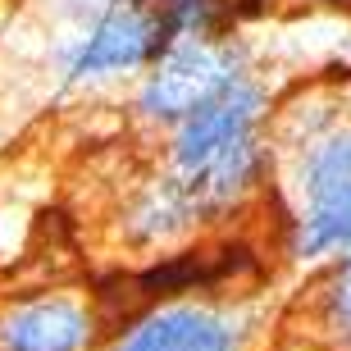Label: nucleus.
<instances>
[{
    "label": "nucleus",
    "mask_w": 351,
    "mask_h": 351,
    "mask_svg": "<svg viewBox=\"0 0 351 351\" xmlns=\"http://www.w3.org/2000/svg\"><path fill=\"white\" fill-rule=\"evenodd\" d=\"M269 101L256 78H237L169 128V178L210 223L233 219L269 178Z\"/></svg>",
    "instance_id": "nucleus-1"
},
{
    "label": "nucleus",
    "mask_w": 351,
    "mask_h": 351,
    "mask_svg": "<svg viewBox=\"0 0 351 351\" xmlns=\"http://www.w3.org/2000/svg\"><path fill=\"white\" fill-rule=\"evenodd\" d=\"M278 324L265 292H187L132 311L101 351H269Z\"/></svg>",
    "instance_id": "nucleus-2"
},
{
    "label": "nucleus",
    "mask_w": 351,
    "mask_h": 351,
    "mask_svg": "<svg viewBox=\"0 0 351 351\" xmlns=\"http://www.w3.org/2000/svg\"><path fill=\"white\" fill-rule=\"evenodd\" d=\"M287 251L306 265L351 251V119L297 132L287 165Z\"/></svg>",
    "instance_id": "nucleus-3"
},
{
    "label": "nucleus",
    "mask_w": 351,
    "mask_h": 351,
    "mask_svg": "<svg viewBox=\"0 0 351 351\" xmlns=\"http://www.w3.org/2000/svg\"><path fill=\"white\" fill-rule=\"evenodd\" d=\"M237 78H247V55L233 37H182L165 46L156 64L142 73L137 114L146 123L173 128L178 119H187L196 105H206Z\"/></svg>",
    "instance_id": "nucleus-4"
},
{
    "label": "nucleus",
    "mask_w": 351,
    "mask_h": 351,
    "mask_svg": "<svg viewBox=\"0 0 351 351\" xmlns=\"http://www.w3.org/2000/svg\"><path fill=\"white\" fill-rule=\"evenodd\" d=\"M173 41L165 0H119L105 14L73 27L64 46L69 78H119V73H146L156 55Z\"/></svg>",
    "instance_id": "nucleus-5"
},
{
    "label": "nucleus",
    "mask_w": 351,
    "mask_h": 351,
    "mask_svg": "<svg viewBox=\"0 0 351 351\" xmlns=\"http://www.w3.org/2000/svg\"><path fill=\"white\" fill-rule=\"evenodd\" d=\"M105 338L101 301L78 287H46L0 306V351H96Z\"/></svg>",
    "instance_id": "nucleus-6"
},
{
    "label": "nucleus",
    "mask_w": 351,
    "mask_h": 351,
    "mask_svg": "<svg viewBox=\"0 0 351 351\" xmlns=\"http://www.w3.org/2000/svg\"><path fill=\"white\" fill-rule=\"evenodd\" d=\"M283 324L297 328L311 351H351V251L319 261L283 311Z\"/></svg>",
    "instance_id": "nucleus-7"
},
{
    "label": "nucleus",
    "mask_w": 351,
    "mask_h": 351,
    "mask_svg": "<svg viewBox=\"0 0 351 351\" xmlns=\"http://www.w3.org/2000/svg\"><path fill=\"white\" fill-rule=\"evenodd\" d=\"M319 5H347V0H319Z\"/></svg>",
    "instance_id": "nucleus-8"
}]
</instances>
